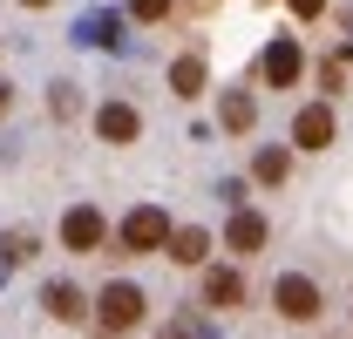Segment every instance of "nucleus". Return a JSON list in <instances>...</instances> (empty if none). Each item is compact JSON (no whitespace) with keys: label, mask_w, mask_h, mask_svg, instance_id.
Returning <instances> with one entry per match:
<instances>
[{"label":"nucleus","mask_w":353,"mask_h":339,"mask_svg":"<svg viewBox=\"0 0 353 339\" xmlns=\"http://www.w3.org/2000/svg\"><path fill=\"white\" fill-rule=\"evenodd\" d=\"M34 251H41V245H34V231H28V224L0 231V278H7V271H21V265H28Z\"/></svg>","instance_id":"12"},{"label":"nucleus","mask_w":353,"mask_h":339,"mask_svg":"<svg viewBox=\"0 0 353 339\" xmlns=\"http://www.w3.org/2000/svg\"><path fill=\"white\" fill-rule=\"evenodd\" d=\"M95 136H102V143H136V136H143V116H136L130 102H102V109H95Z\"/></svg>","instance_id":"6"},{"label":"nucleus","mask_w":353,"mask_h":339,"mask_svg":"<svg viewBox=\"0 0 353 339\" xmlns=\"http://www.w3.org/2000/svg\"><path fill=\"white\" fill-rule=\"evenodd\" d=\"M130 14H136V21H163V14H170V0H130Z\"/></svg>","instance_id":"18"},{"label":"nucleus","mask_w":353,"mask_h":339,"mask_svg":"<svg viewBox=\"0 0 353 339\" xmlns=\"http://www.w3.org/2000/svg\"><path fill=\"white\" fill-rule=\"evenodd\" d=\"M7 109H14V88H7V82H0V116H7Z\"/></svg>","instance_id":"21"},{"label":"nucleus","mask_w":353,"mask_h":339,"mask_svg":"<svg viewBox=\"0 0 353 339\" xmlns=\"http://www.w3.org/2000/svg\"><path fill=\"white\" fill-rule=\"evenodd\" d=\"M218 123L231 129V136H245V129L259 123V102H252L245 88H224V102H218Z\"/></svg>","instance_id":"13"},{"label":"nucleus","mask_w":353,"mask_h":339,"mask_svg":"<svg viewBox=\"0 0 353 339\" xmlns=\"http://www.w3.org/2000/svg\"><path fill=\"white\" fill-rule=\"evenodd\" d=\"M102 238H109V224H102L95 204H75V211L61 217V245L68 251H102Z\"/></svg>","instance_id":"5"},{"label":"nucleus","mask_w":353,"mask_h":339,"mask_svg":"<svg viewBox=\"0 0 353 339\" xmlns=\"http://www.w3.org/2000/svg\"><path fill=\"white\" fill-rule=\"evenodd\" d=\"M252 176H259V183H285V176H292V156H285V150H259V156H252Z\"/></svg>","instance_id":"15"},{"label":"nucleus","mask_w":353,"mask_h":339,"mask_svg":"<svg viewBox=\"0 0 353 339\" xmlns=\"http://www.w3.org/2000/svg\"><path fill=\"white\" fill-rule=\"evenodd\" d=\"M292 143H299V150H326V143H333V109H326V102H306V109L292 116Z\"/></svg>","instance_id":"7"},{"label":"nucleus","mask_w":353,"mask_h":339,"mask_svg":"<svg viewBox=\"0 0 353 339\" xmlns=\"http://www.w3.org/2000/svg\"><path fill=\"white\" fill-rule=\"evenodd\" d=\"M292 14H299V21H319V14H326V0H292Z\"/></svg>","instance_id":"19"},{"label":"nucleus","mask_w":353,"mask_h":339,"mask_svg":"<svg viewBox=\"0 0 353 339\" xmlns=\"http://www.w3.org/2000/svg\"><path fill=\"white\" fill-rule=\"evenodd\" d=\"M21 7H48V0H21Z\"/></svg>","instance_id":"22"},{"label":"nucleus","mask_w":353,"mask_h":339,"mask_svg":"<svg viewBox=\"0 0 353 339\" xmlns=\"http://www.w3.org/2000/svg\"><path fill=\"white\" fill-rule=\"evenodd\" d=\"M163 258H170V265H204V258H211V231H204V224H176Z\"/></svg>","instance_id":"9"},{"label":"nucleus","mask_w":353,"mask_h":339,"mask_svg":"<svg viewBox=\"0 0 353 339\" xmlns=\"http://www.w3.org/2000/svg\"><path fill=\"white\" fill-rule=\"evenodd\" d=\"M170 88L183 102H197V95H204V54H176L170 61Z\"/></svg>","instance_id":"14"},{"label":"nucleus","mask_w":353,"mask_h":339,"mask_svg":"<svg viewBox=\"0 0 353 339\" xmlns=\"http://www.w3.org/2000/svg\"><path fill=\"white\" fill-rule=\"evenodd\" d=\"M41 305H48V312H54V319H68V326L95 312V305H88V298H82V285H68V278H54V285H48V292H41Z\"/></svg>","instance_id":"11"},{"label":"nucleus","mask_w":353,"mask_h":339,"mask_svg":"<svg viewBox=\"0 0 353 339\" xmlns=\"http://www.w3.org/2000/svg\"><path fill=\"white\" fill-rule=\"evenodd\" d=\"M143 312H150V298H143V285H130V278H109L102 292H95V319H102V333H130V326H143Z\"/></svg>","instance_id":"1"},{"label":"nucleus","mask_w":353,"mask_h":339,"mask_svg":"<svg viewBox=\"0 0 353 339\" xmlns=\"http://www.w3.org/2000/svg\"><path fill=\"white\" fill-rule=\"evenodd\" d=\"M224 245H231V251H238V258H252V251H259V245H265V217L238 204V211H231V224H224Z\"/></svg>","instance_id":"10"},{"label":"nucleus","mask_w":353,"mask_h":339,"mask_svg":"<svg viewBox=\"0 0 353 339\" xmlns=\"http://www.w3.org/2000/svg\"><path fill=\"white\" fill-rule=\"evenodd\" d=\"M272 305H279V319H292V326H312V319H319V285H312L306 271H285V278L272 285Z\"/></svg>","instance_id":"3"},{"label":"nucleus","mask_w":353,"mask_h":339,"mask_svg":"<svg viewBox=\"0 0 353 339\" xmlns=\"http://www.w3.org/2000/svg\"><path fill=\"white\" fill-rule=\"evenodd\" d=\"M75 34H82V41H95V48H109V41H116V21H109V14H88Z\"/></svg>","instance_id":"16"},{"label":"nucleus","mask_w":353,"mask_h":339,"mask_svg":"<svg viewBox=\"0 0 353 339\" xmlns=\"http://www.w3.org/2000/svg\"><path fill=\"white\" fill-rule=\"evenodd\" d=\"M82 109V95H75V82H54V116H75Z\"/></svg>","instance_id":"17"},{"label":"nucleus","mask_w":353,"mask_h":339,"mask_svg":"<svg viewBox=\"0 0 353 339\" xmlns=\"http://www.w3.org/2000/svg\"><path fill=\"white\" fill-rule=\"evenodd\" d=\"M204 305H211V312H238V305H245V278H238L231 265H211V271H204Z\"/></svg>","instance_id":"8"},{"label":"nucleus","mask_w":353,"mask_h":339,"mask_svg":"<svg viewBox=\"0 0 353 339\" xmlns=\"http://www.w3.org/2000/svg\"><path fill=\"white\" fill-rule=\"evenodd\" d=\"M259 75H265V88H292L306 75V48L292 41V34H279V41L259 54Z\"/></svg>","instance_id":"4"},{"label":"nucleus","mask_w":353,"mask_h":339,"mask_svg":"<svg viewBox=\"0 0 353 339\" xmlns=\"http://www.w3.org/2000/svg\"><path fill=\"white\" fill-rule=\"evenodd\" d=\"M157 339H190V326H163V333H157Z\"/></svg>","instance_id":"20"},{"label":"nucleus","mask_w":353,"mask_h":339,"mask_svg":"<svg viewBox=\"0 0 353 339\" xmlns=\"http://www.w3.org/2000/svg\"><path fill=\"white\" fill-rule=\"evenodd\" d=\"M170 231H176V224L157 211V204H136V211L116 224V245H123V251H163V245H170Z\"/></svg>","instance_id":"2"}]
</instances>
